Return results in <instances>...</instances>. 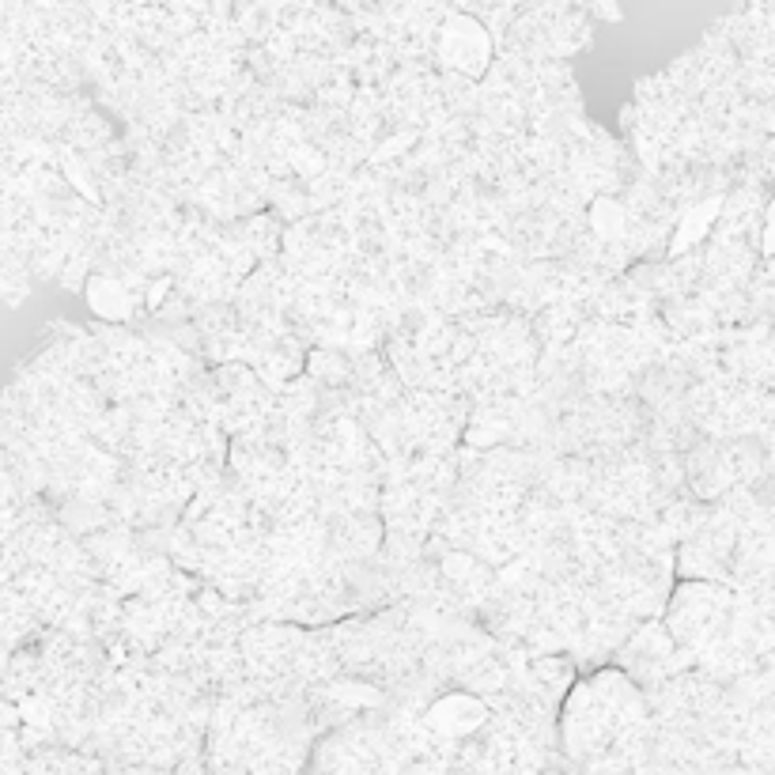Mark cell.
<instances>
[{
    "instance_id": "6da1fadb",
    "label": "cell",
    "mask_w": 775,
    "mask_h": 775,
    "mask_svg": "<svg viewBox=\"0 0 775 775\" xmlns=\"http://www.w3.org/2000/svg\"><path fill=\"white\" fill-rule=\"evenodd\" d=\"M435 53H439L443 69L458 72L465 80H481L492 65V35L484 31L481 19L454 12L435 31Z\"/></svg>"
},
{
    "instance_id": "7a4b0ae2",
    "label": "cell",
    "mask_w": 775,
    "mask_h": 775,
    "mask_svg": "<svg viewBox=\"0 0 775 775\" xmlns=\"http://www.w3.org/2000/svg\"><path fill=\"white\" fill-rule=\"evenodd\" d=\"M484 723V704L477 696H465V692H450L443 700H435L428 711V726L447 734V738H465Z\"/></svg>"
},
{
    "instance_id": "3957f363",
    "label": "cell",
    "mask_w": 775,
    "mask_h": 775,
    "mask_svg": "<svg viewBox=\"0 0 775 775\" xmlns=\"http://www.w3.org/2000/svg\"><path fill=\"white\" fill-rule=\"evenodd\" d=\"M590 216H594V227H598L602 235H613V227L620 224V208L613 205V201H598Z\"/></svg>"
}]
</instances>
